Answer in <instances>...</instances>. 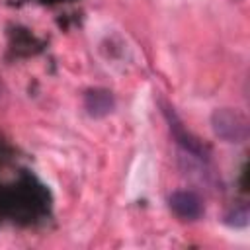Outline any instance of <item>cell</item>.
Returning a JSON list of instances; mask_svg holds the SVG:
<instances>
[{
	"label": "cell",
	"mask_w": 250,
	"mask_h": 250,
	"mask_svg": "<svg viewBox=\"0 0 250 250\" xmlns=\"http://www.w3.org/2000/svg\"><path fill=\"white\" fill-rule=\"evenodd\" d=\"M213 131L219 139L227 143H242L248 137V121L246 117L232 107H221L215 109L211 115Z\"/></svg>",
	"instance_id": "1"
},
{
	"label": "cell",
	"mask_w": 250,
	"mask_h": 250,
	"mask_svg": "<svg viewBox=\"0 0 250 250\" xmlns=\"http://www.w3.org/2000/svg\"><path fill=\"white\" fill-rule=\"evenodd\" d=\"M84 107H86L88 115H92V117H105L115 107V100L109 90L94 88L84 94Z\"/></svg>",
	"instance_id": "3"
},
{
	"label": "cell",
	"mask_w": 250,
	"mask_h": 250,
	"mask_svg": "<svg viewBox=\"0 0 250 250\" xmlns=\"http://www.w3.org/2000/svg\"><path fill=\"white\" fill-rule=\"evenodd\" d=\"M170 203V209L184 221H195L203 215V203H201V197L189 189H180V191H174L168 199Z\"/></svg>",
	"instance_id": "2"
}]
</instances>
